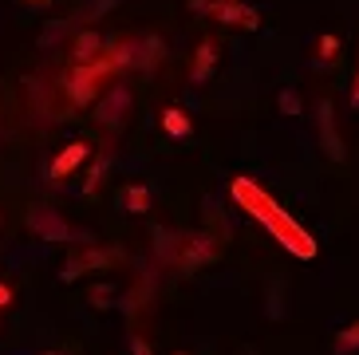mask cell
<instances>
[{"instance_id":"6da1fadb","label":"cell","mask_w":359,"mask_h":355,"mask_svg":"<svg viewBox=\"0 0 359 355\" xmlns=\"http://www.w3.org/2000/svg\"><path fill=\"white\" fill-rule=\"evenodd\" d=\"M233 201H237L257 225H264V229L273 233V241L280 249H288L292 257H300V261H312V257H316L312 233H308L304 225H296V217H288V209L276 206L253 178H233Z\"/></svg>"},{"instance_id":"7a4b0ae2","label":"cell","mask_w":359,"mask_h":355,"mask_svg":"<svg viewBox=\"0 0 359 355\" xmlns=\"http://www.w3.org/2000/svg\"><path fill=\"white\" fill-rule=\"evenodd\" d=\"M28 229L36 233L40 241H52V245H67V241H91V233L87 229H75V225H67L55 209L48 206H36L28 209Z\"/></svg>"},{"instance_id":"3957f363","label":"cell","mask_w":359,"mask_h":355,"mask_svg":"<svg viewBox=\"0 0 359 355\" xmlns=\"http://www.w3.org/2000/svg\"><path fill=\"white\" fill-rule=\"evenodd\" d=\"M190 8H198V12H210L217 24H225V28H249V32H257L261 28V12L257 8H249V4H225V0H194Z\"/></svg>"},{"instance_id":"277c9868","label":"cell","mask_w":359,"mask_h":355,"mask_svg":"<svg viewBox=\"0 0 359 355\" xmlns=\"http://www.w3.org/2000/svg\"><path fill=\"white\" fill-rule=\"evenodd\" d=\"M130 107H135V95H130V87H127V83H111V87H107V95H99L95 123L118 126L123 119L130 115Z\"/></svg>"},{"instance_id":"5b68a950","label":"cell","mask_w":359,"mask_h":355,"mask_svg":"<svg viewBox=\"0 0 359 355\" xmlns=\"http://www.w3.org/2000/svg\"><path fill=\"white\" fill-rule=\"evenodd\" d=\"M115 261H118L115 249H99V245H91V249H83L79 257H72V261L60 269V281L72 284V281H79L83 272H103V269H111Z\"/></svg>"},{"instance_id":"8992f818","label":"cell","mask_w":359,"mask_h":355,"mask_svg":"<svg viewBox=\"0 0 359 355\" xmlns=\"http://www.w3.org/2000/svg\"><path fill=\"white\" fill-rule=\"evenodd\" d=\"M316 126H320V147L332 162L344 158V142H339V130H336V115H332V99H320L316 103Z\"/></svg>"},{"instance_id":"52a82bcc","label":"cell","mask_w":359,"mask_h":355,"mask_svg":"<svg viewBox=\"0 0 359 355\" xmlns=\"http://www.w3.org/2000/svg\"><path fill=\"white\" fill-rule=\"evenodd\" d=\"M217 257V241L205 237V233H198V237H186V245H182V261L178 269H198V264L213 261Z\"/></svg>"},{"instance_id":"ba28073f","label":"cell","mask_w":359,"mask_h":355,"mask_svg":"<svg viewBox=\"0 0 359 355\" xmlns=\"http://www.w3.org/2000/svg\"><path fill=\"white\" fill-rule=\"evenodd\" d=\"M213 67H217V43H213V40H201L198 52H194V63H190V83H194V87L210 83Z\"/></svg>"},{"instance_id":"9c48e42d","label":"cell","mask_w":359,"mask_h":355,"mask_svg":"<svg viewBox=\"0 0 359 355\" xmlns=\"http://www.w3.org/2000/svg\"><path fill=\"white\" fill-rule=\"evenodd\" d=\"M87 154H91V147H87V142H72L67 150H60V154H55V162H52V170H48V174H52V182H64L67 174H75V166H79Z\"/></svg>"},{"instance_id":"30bf717a","label":"cell","mask_w":359,"mask_h":355,"mask_svg":"<svg viewBox=\"0 0 359 355\" xmlns=\"http://www.w3.org/2000/svg\"><path fill=\"white\" fill-rule=\"evenodd\" d=\"M103 52H107V40L99 36L95 28H83L79 36H75V43H72V55H75V63H91V60H99Z\"/></svg>"},{"instance_id":"8fae6325","label":"cell","mask_w":359,"mask_h":355,"mask_svg":"<svg viewBox=\"0 0 359 355\" xmlns=\"http://www.w3.org/2000/svg\"><path fill=\"white\" fill-rule=\"evenodd\" d=\"M182 245H186V241H182L178 233L162 229V225H158V229H154V249H158V257H162V261L178 264V261H182V257H178V249H182Z\"/></svg>"},{"instance_id":"7c38bea8","label":"cell","mask_w":359,"mask_h":355,"mask_svg":"<svg viewBox=\"0 0 359 355\" xmlns=\"http://www.w3.org/2000/svg\"><path fill=\"white\" fill-rule=\"evenodd\" d=\"M162 130L170 138H186L194 130V119L186 111H178V107H170V111H162Z\"/></svg>"},{"instance_id":"4fadbf2b","label":"cell","mask_w":359,"mask_h":355,"mask_svg":"<svg viewBox=\"0 0 359 355\" xmlns=\"http://www.w3.org/2000/svg\"><path fill=\"white\" fill-rule=\"evenodd\" d=\"M118 206L127 209V213H147V209H150V189H147V186H138V182H135V186L123 189Z\"/></svg>"},{"instance_id":"5bb4252c","label":"cell","mask_w":359,"mask_h":355,"mask_svg":"<svg viewBox=\"0 0 359 355\" xmlns=\"http://www.w3.org/2000/svg\"><path fill=\"white\" fill-rule=\"evenodd\" d=\"M107 166H111V154H103L95 162V166H91V174H87V182H83V194L87 198H91V194H95L99 186H103V178H107Z\"/></svg>"},{"instance_id":"9a60e30c","label":"cell","mask_w":359,"mask_h":355,"mask_svg":"<svg viewBox=\"0 0 359 355\" xmlns=\"http://www.w3.org/2000/svg\"><path fill=\"white\" fill-rule=\"evenodd\" d=\"M351 351H359V324L344 328L336 335V355H351Z\"/></svg>"},{"instance_id":"2e32d148","label":"cell","mask_w":359,"mask_h":355,"mask_svg":"<svg viewBox=\"0 0 359 355\" xmlns=\"http://www.w3.org/2000/svg\"><path fill=\"white\" fill-rule=\"evenodd\" d=\"M118 0H87L83 8L75 12V20H95V16H103V12H111Z\"/></svg>"},{"instance_id":"e0dca14e","label":"cell","mask_w":359,"mask_h":355,"mask_svg":"<svg viewBox=\"0 0 359 355\" xmlns=\"http://www.w3.org/2000/svg\"><path fill=\"white\" fill-rule=\"evenodd\" d=\"M276 103H280V111H285L288 119H292V115H300V95H296L292 87H285V91H280V99H276Z\"/></svg>"},{"instance_id":"ac0fdd59","label":"cell","mask_w":359,"mask_h":355,"mask_svg":"<svg viewBox=\"0 0 359 355\" xmlns=\"http://www.w3.org/2000/svg\"><path fill=\"white\" fill-rule=\"evenodd\" d=\"M336 48H339L336 36H324V40H320V60H316V67H320V63H332V60H336Z\"/></svg>"},{"instance_id":"d6986e66","label":"cell","mask_w":359,"mask_h":355,"mask_svg":"<svg viewBox=\"0 0 359 355\" xmlns=\"http://www.w3.org/2000/svg\"><path fill=\"white\" fill-rule=\"evenodd\" d=\"M130 355H154V351H150V344L142 335H130Z\"/></svg>"},{"instance_id":"ffe728a7","label":"cell","mask_w":359,"mask_h":355,"mask_svg":"<svg viewBox=\"0 0 359 355\" xmlns=\"http://www.w3.org/2000/svg\"><path fill=\"white\" fill-rule=\"evenodd\" d=\"M8 304H12V288L8 284H0V308H8Z\"/></svg>"},{"instance_id":"44dd1931","label":"cell","mask_w":359,"mask_h":355,"mask_svg":"<svg viewBox=\"0 0 359 355\" xmlns=\"http://www.w3.org/2000/svg\"><path fill=\"white\" fill-rule=\"evenodd\" d=\"M24 4H36V8H48V4H52V0H24Z\"/></svg>"},{"instance_id":"7402d4cb","label":"cell","mask_w":359,"mask_h":355,"mask_svg":"<svg viewBox=\"0 0 359 355\" xmlns=\"http://www.w3.org/2000/svg\"><path fill=\"white\" fill-rule=\"evenodd\" d=\"M43 355H60V351H43Z\"/></svg>"},{"instance_id":"603a6c76","label":"cell","mask_w":359,"mask_h":355,"mask_svg":"<svg viewBox=\"0 0 359 355\" xmlns=\"http://www.w3.org/2000/svg\"><path fill=\"white\" fill-rule=\"evenodd\" d=\"M241 355H253V351H241Z\"/></svg>"},{"instance_id":"cb8c5ba5","label":"cell","mask_w":359,"mask_h":355,"mask_svg":"<svg viewBox=\"0 0 359 355\" xmlns=\"http://www.w3.org/2000/svg\"><path fill=\"white\" fill-rule=\"evenodd\" d=\"M178 355H182V351H178Z\"/></svg>"}]
</instances>
